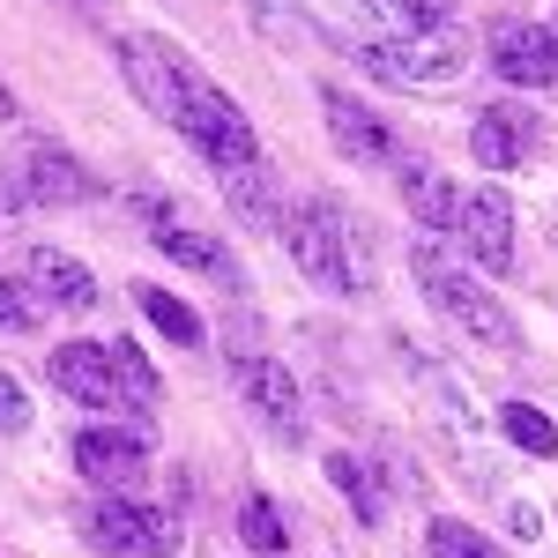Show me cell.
Returning a JSON list of instances; mask_svg holds the SVG:
<instances>
[{"mask_svg": "<svg viewBox=\"0 0 558 558\" xmlns=\"http://www.w3.org/2000/svg\"><path fill=\"white\" fill-rule=\"evenodd\" d=\"M23 276H31V291L45 305H60V313H89L97 305V276H89L75 254H60V246H31L23 254Z\"/></svg>", "mask_w": 558, "mask_h": 558, "instance_id": "15", "label": "cell"}, {"mask_svg": "<svg viewBox=\"0 0 558 558\" xmlns=\"http://www.w3.org/2000/svg\"><path fill=\"white\" fill-rule=\"evenodd\" d=\"M45 380L60 387L68 402L83 410H120V365H112V343H60L45 357Z\"/></svg>", "mask_w": 558, "mask_h": 558, "instance_id": "11", "label": "cell"}, {"mask_svg": "<svg viewBox=\"0 0 558 558\" xmlns=\"http://www.w3.org/2000/svg\"><path fill=\"white\" fill-rule=\"evenodd\" d=\"M425 558H507L484 529H470V521H454V514H439L425 529Z\"/></svg>", "mask_w": 558, "mask_h": 558, "instance_id": "21", "label": "cell"}, {"mask_svg": "<svg viewBox=\"0 0 558 558\" xmlns=\"http://www.w3.org/2000/svg\"><path fill=\"white\" fill-rule=\"evenodd\" d=\"M328 476H336V492H343V499H350V507H357L365 521H380V514H387V499L373 492V470H365V462H350V454H328Z\"/></svg>", "mask_w": 558, "mask_h": 558, "instance_id": "24", "label": "cell"}, {"mask_svg": "<svg viewBox=\"0 0 558 558\" xmlns=\"http://www.w3.org/2000/svg\"><path fill=\"white\" fill-rule=\"evenodd\" d=\"M254 23H260V31H276V38H291V45L320 38V23H313L305 8H283V0H254Z\"/></svg>", "mask_w": 558, "mask_h": 558, "instance_id": "25", "label": "cell"}, {"mask_svg": "<svg viewBox=\"0 0 558 558\" xmlns=\"http://www.w3.org/2000/svg\"><path fill=\"white\" fill-rule=\"evenodd\" d=\"M112 365H120V395H128L134 410H149V402L165 395V387H157V365H149V357H142V350H134L128 336L112 343Z\"/></svg>", "mask_w": 558, "mask_h": 558, "instance_id": "23", "label": "cell"}, {"mask_svg": "<svg viewBox=\"0 0 558 558\" xmlns=\"http://www.w3.org/2000/svg\"><path fill=\"white\" fill-rule=\"evenodd\" d=\"M0 120H8V89H0Z\"/></svg>", "mask_w": 558, "mask_h": 558, "instance_id": "28", "label": "cell"}, {"mask_svg": "<svg viewBox=\"0 0 558 558\" xmlns=\"http://www.w3.org/2000/svg\"><path fill=\"white\" fill-rule=\"evenodd\" d=\"M320 112H328V142L350 165H387L395 157V134L380 128V112H365L350 89H320Z\"/></svg>", "mask_w": 558, "mask_h": 558, "instance_id": "12", "label": "cell"}, {"mask_svg": "<svg viewBox=\"0 0 558 558\" xmlns=\"http://www.w3.org/2000/svg\"><path fill=\"white\" fill-rule=\"evenodd\" d=\"M454 239H462V254H470L484 276H507V268H514V202H507L499 186H476L470 202H462Z\"/></svg>", "mask_w": 558, "mask_h": 558, "instance_id": "10", "label": "cell"}, {"mask_svg": "<svg viewBox=\"0 0 558 558\" xmlns=\"http://www.w3.org/2000/svg\"><path fill=\"white\" fill-rule=\"evenodd\" d=\"M8 179H15L23 209H83V202L105 194V179L89 172L75 149H60V142H31V149L8 165Z\"/></svg>", "mask_w": 558, "mask_h": 558, "instance_id": "5", "label": "cell"}, {"mask_svg": "<svg viewBox=\"0 0 558 558\" xmlns=\"http://www.w3.org/2000/svg\"><path fill=\"white\" fill-rule=\"evenodd\" d=\"M120 52V68H128L134 97L165 120V128H179L202 157H209L216 172H246V165H260V142H254V120L223 97V89L179 52L172 38H157V31H134V38L112 45Z\"/></svg>", "mask_w": 558, "mask_h": 558, "instance_id": "1", "label": "cell"}, {"mask_svg": "<svg viewBox=\"0 0 558 558\" xmlns=\"http://www.w3.org/2000/svg\"><path fill=\"white\" fill-rule=\"evenodd\" d=\"M134 299H142V313H149V320H157V328H165L179 350L202 343V313L179 299V291H165V283H134Z\"/></svg>", "mask_w": 558, "mask_h": 558, "instance_id": "19", "label": "cell"}, {"mask_svg": "<svg viewBox=\"0 0 558 558\" xmlns=\"http://www.w3.org/2000/svg\"><path fill=\"white\" fill-rule=\"evenodd\" d=\"M283 246L299 260L313 283H328V291H373V254H365V231H357V216L336 202V194H305L299 209L283 216Z\"/></svg>", "mask_w": 558, "mask_h": 558, "instance_id": "2", "label": "cell"}, {"mask_svg": "<svg viewBox=\"0 0 558 558\" xmlns=\"http://www.w3.org/2000/svg\"><path fill=\"white\" fill-rule=\"evenodd\" d=\"M231 380H239V395H246L283 439H299V432H305V402H299V380H291L283 357H268L260 343H246V350L231 343Z\"/></svg>", "mask_w": 558, "mask_h": 558, "instance_id": "8", "label": "cell"}, {"mask_svg": "<svg viewBox=\"0 0 558 558\" xmlns=\"http://www.w3.org/2000/svg\"><path fill=\"white\" fill-rule=\"evenodd\" d=\"M529 142H536V120H529L521 105H476L470 149H476L484 172H514L521 157H529Z\"/></svg>", "mask_w": 558, "mask_h": 558, "instance_id": "13", "label": "cell"}, {"mask_svg": "<svg viewBox=\"0 0 558 558\" xmlns=\"http://www.w3.org/2000/svg\"><path fill=\"white\" fill-rule=\"evenodd\" d=\"M75 470H83L97 492L142 484V470H149V425H142V417H134V425H89L83 439H75Z\"/></svg>", "mask_w": 558, "mask_h": 558, "instance_id": "9", "label": "cell"}, {"mask_svg": "<svg viewBox=\"0 0 558 558\" xmlns=\"http://www.w3.org/2000/svg\"><path fill=\"white\" fill-rule=\"evenodd\" d=\"M0 328H8V336L38 328V305H23V291H15V283H0Z\"/></svg>", "mask_w": 558, "mask_h": 558, "instance_id": "26", "label": "cell"}, {"mask_svg": "<svg viewBox=\"0 0 558 558\" xmlns=\"http://www.w3.org/2000/svg\"><path fill=\"white\" fill-rule=\"evenodd\" d=\"M75 8H97V0H75Z\"/></svg>", "mask_w": 558, "mask_h": 558, "instance_id": "29", "label": "cell"}, {"mask_svg": "<svg viewBox=\"0 0 558 558\" xmlns=\"http://www.w3.org/2000/svg\"><path fill=\"white\" fill-rule=\"evenodd\" d=\"M499 432L514 439L521 454H536V462H551V454H558V425L536 410V402H507V410H499Z\"/></svg>", "mask_w": 558, "mask_h": 558, "instance_id": "20", "label": "cell"}, {"mask_svg": "<svg viewBox=\"0 0 558 558\" xmlns=\"http://www.w3.org/2000/svg\"><path fill=\"white\" fill-rule=\"evenodd\" d=\"M134 216L149 223V239H157V254H165V260H179V268H202V276H231V254H223L216 239H202V231H186V223H179V216L165 209L157 194H142V202H134Z\"/></svg>", "mask_w": 558, "mask_h": 558, "instance_id": "14", "label": "cell"}, {"mask_svg": "<svg viewBox=\"0 0 558 558\" xmlns=\"http://www.w3.org/2000/svg\"><path fill=\"white\" fill-rule=\"evenodd\" d=\"M357 23H365V38H425L454 23V0H365Z\"/></svg>", "mask_w": 558, "mask_h": 558, "instance_id": "16", "label": "cell"}, {"mask_svg": "<svg viewBox=\"0 0 558 558\" xmlns=\"http://www.w3.org/2000/svg\"><path fill=\"white\" fill-rule=\"evenodd\" d=\"M31 425V402H23V387L0 373V432H23Z\"/></svg>", "mask_w": 558, "mask_h": 558, "instance_id": "27", "label": "cell"}, {"mask_svg": "<svg viewBox=\"0 0 558 558\" xmlns=\"http://www.w3.org/2000/svg\"><path fill=\"white\" fill-rule=\"evenodd\" d=\"M410 268H417V283H425V299L470 336V343L484 350H521V328H514V313L492 299V291H476V276L470 268H454V260L439 254V246H417L410 254Z\"/></svg>", "mask_w": 558, "mask_h": 558, "instance_id": "3", "label": "cell"}, {"mask_svg": "<svg viewBox=\"0 0 558 558\" xmlns=\"http://www.w3.org/2000/svg\"><path fill=\"white\" fill-rule=\"evenodd\" d=\"M357 68L373 83H395V89H447L462 83L470 68V45L454 31H425V38H365L357 45Z\"/></svg>", "mask_w": 558, "mask_h": 558, "instance_id": "4", "label": "cell"}, {"mask_svg": "<svg viewBox=\"0 0 558 558\" xmlns=\"http://www.w3.org/2000/svg\"><path fill=\"white\" fill-rule=\"evenodd\" d=\"M239 536H246L260 558H276L283 544H291V529H283V514H276L268 492H246V499H239Z\"/></svg>", "mask_w": 558, "mask_h": 558, "instance_id": "22", "label": "cell"}, {"mask_svg": "<svg viewBox=\"0 0 558 558\" xmlns=\"http://www.w3.org/2000/svg\"><path fill=\"white\" fill-rule=\"evenodd\" d=\"M402 202H410V216H417L425 231H454L470 194H454V179H439L432 165H402Z\"/></svg>", "mask_w": 558, "mask_h": 558, "instance_id": "17", "label": "cell"}, {"mask_svg": "<svg viewBox=\"0 0 558 558\" xmlns=\"http://www.w3.org/2000/svg\"><path fill=\"white\" fill-rule=\"evenodd\" d=\"M83 536L105 558H172L179 551V521L157 514V507H134V499H120V492H105V499L83 514Z\"/></svg>", "mask_w": 558, "mask_h": 558, "instance_id": "6", "label": "cell"}, {"mask_svg": "<svg viewBox=\"0 0 558 558\" xmlns=\"http://www.w3.org/2000/svg\"><path fill=\"white\" fill-rule=\"evenodd\" d=\"M492 75L514 89H551L558 83V23H492L484 38Z\"/></svg>", "mask_w": 558, "mask_h": 558, "instance_id": "7", "label": "cell"}, {"mask_svg": "<svg viewBox=\"0 0 558 558\" xmlns=\"http://www.w3.org/2000/svg\"><path fill=\"white\" fill-rule=\"evenodd\" d=\"M223 202L239 209V223H254V231H283V202H276V172L268 165H246V172H223Z\"/></svg>", "mask_w": 558, "mask_h": 558, "instance_id": "18", "label": "cell"}]
</instances>
